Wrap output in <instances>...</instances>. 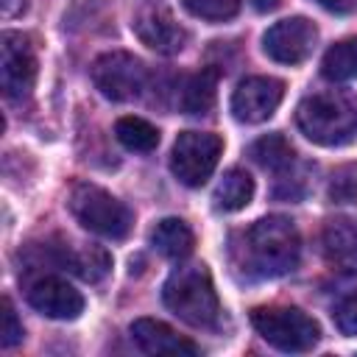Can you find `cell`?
<instances>
[{
  "instance_id": "obj_1",
  "label": "cell",
  "mask_w": 357,
  "mask_h": 357,
  "mask_svg": "<svg viewBox=\"0 0 357 357\" xmlns=\"http://www.w3.org/2000/svg\"><path fill=\"white\" fill-rule=\"evenodd\" d=\"M237 265L248 276H282L298 265L301 257V237L293 220L282 215H268L251 223L240 234V245L234 248Z\"/></svg>"
},
{
  "instance_id": "obj_2",
  "label": "cell",
  "mask_w": 357,
  "mask_h": 357,
  "mask_svg": "<svg viewBox=\"0 0 357 357\" xmlns=\"http://www.w3.org/2000/svg\"><path fill=\"white\" fill-rule=\"evenodd\" d=\"M296 123L301 134L315 145H346L357 137V100L335 89L307 95L296 109Z\"/></svg>"
},
{
  "instance_id": "obj_3",
  "label": "cell",
  "mask_w": 357,
  "mask_h": 357,
  "mask_svg": "<svg viewBox=\"0 0 357 357\" xmlns=\"http://www.w3.org/2000/svg\"><path fill=\"white\" fill-rule=\"evenodd\" d=\"M162 298L165 307L190 326L209 329L220 318V301L206 265H184L173 271L162 287Z\"/></svg>"
},
{
  "instance_id": "obj_4",
  "label": "cell",
  "mask_w": 357,
  "mask_h": 357,
  "mask_svg": "<svg viewBox=\"0 0 357 357\" xmlns=\"http://www.w3.org/2000/svg\"><path fill=\"white\" fill-rule=\"evenodd\" d=\"M67 206L84 229H89L100 237H109V240H123L134 223L131 209L98 184H86V181L75 184Z\"/></svg>"
},
{
  "instance_id": "obj_5",
  "label": "cell",
  "mask_w": 357,
  "mask_h": 357,
  "mask_svg": "<svg viewBox=\"0 0 357 357\" xmlns=\"http://www.w3.org/2000/svg\"><path fill=\"white\" fill-rule=\"evenodd\" d=\"M251 324L265 343L290 354L310 351L321 337L318 324L298 307H257Z\"/></svg>"
},
{
  "instance_id": "obj_6",
  "label": "cell",
  "mask_w": 357,
  "mask_h": 357,
  "mask_svg": "<svg viewBox=\"0 0 357 357\" xmlns=\"http://www.w3.org/2000/svg\"><path fill=\"white\" fill-rule=\"evenodd\" d=\"M223 139L209 131H181L170 151V170L187 187H201L218 167Z\"/></svg>"
},
{
  "instance_id": "obj_7",
  "label": "cell",
  "mask_w": 357,
  "mask_h": 357,
  "mask_svg": "<svg viewBox=\"0 0 357 357\" xmlns=\"http://www.w3.org/2000/svg\"><path fill=\"white\" fill-rule=\"evenodd\" d=\"M92 81L109 100H134L145 86V67L134 53L112 50L95 59L92 64Z\"/></svg>"
},
{
  "instance_id": "obj_8",
  "label": "cell",
  "mask_w": 357,
  "mask_h": 357,
  "mask_svg": "<svg viewBox=\"0 0 357 357\" xmlns=\"http://www.w3.org/2000/svg\"><path fill=\"white\" fill-rule=\"evenodd\" d=\"M0 75L8 100H25L36 81V53L25 33L6 31L0 36Z\"/></svg>"
},
{
  "instance_id": "obj_9",
  "label": "cell",
  "mask_w": 357,
  "mask_h": 357,
  "mask_svg": "<svg viewBox=\"0 0 357 357\" xmlns=\"http://www.w3.org/2000/svg\"><path fill=\"white\" fill-rule=\"evenodd\" d=\"M315 39H318V28L307 17H287L273 22L262 33V50L268 53V59L293 67L312 53Z\"/></svg>"
},
{
  "instance_id": "obj_10",
  "label": "cell",
  "mask_w": 357,
  "mask_h": 357,
  "mask_svg": "<svg viewBox=\"0 0 357 357\" xmlns=\"http://www.w3.org/2000/svg\"><path fill=\"white\" fill-rule=\"evenodd\" d=\"M284 98V84L271 75H251L237 84L231 95V114L240 123H262L268 120Z\"/></svg>"
},
{
  "instance_id": "obj_11",
  "label": "cell",
  "mask_w": 357,
  "mask_h": 357,
  "mask_svg": "<svg viewBox=\"0 0 357 357\" xmlns=\"http://www.w3.org/2000/svg\"><path fill=\"white\" fill-rule=\"evenodd\" d=\"M28 304L53 321H73L84 312V296L59 276H39L28 284Z\"/></svg>"
},
{
  "instance_id": "obj_12",
  "label": "cell",
  "mask_w": 357,
  "mask_h": 357,
  "mask_svg": "<svg viewBox=\"0 0 357 357\" xmlns=\"http://www.w3.org/2000/svg\"><path fill=\"white\" fill-rule=\"evenodd\" d=\"M131 28L145 47H151L162 56H173L178 50H184L187 39H190V33L162 8H148V11L137 14Z\"/></svg>"
},
{
  "instance_id": "obj_13",
  "label": "cell",
  "mask_w": 357,
  "mask_h": 357,
  "mask_svg": "<svg viewBox=\"0 0 357 357\" xmlns=\"http://www.w3.org/2000/svg\"><path fill=\"white\" fill-rule=\"evenodd\" d=\"M131 340L139 346L145 354H173V357H195L198 346L181 335H176L167 324L156 318H137L131 326Z\"/></svg>"
},
{
  "instance_id": "obj_14",
  "label": "cell",
  "mask_w": 357,
  "mask_h": 357,
  "mask_svg": "<svg viewBox=\"0 0 357 357\" xmlns=\"http://www.w3.org/2000/svg\"><path fill=\"white\" fill-rule=\"evenodd\" d=\"M321 248H324L326 262L335 271L357 273V226L354 223L343 218L326 220L321 231Z\"/></svg>"
},
{
  "instance_id": "obj_15",
  "label": "cell",
  "mask_w": 357,
  "mask_h": 357,
  "mask_svg": "<svg viewBox=\"0 0 357 357\" xmlns=\"http://www.w3.org/2000/svg\"><path fill=\"white\" fill-rule=\"evenodd\" d=\"M151 245L167 259H187L195 248V237L184 220L165 218L151 229Z\"/></svg>"
},
{
  "instance_id": "obj_16",
  "label": "cell",
  "mask_w": 357,
  "mask_h": 357,
  "mask_svg": "<svg viewBox=\"0 0 357 357\" xmlns=\"http://www.w3.org/2000/svg\"><path fill=\"white\" fill-rule=\"evenodd\" d=\"M254 198V178L243 167H231L223 173V178L215 187V209L220 212H237L248 206Z\"/></svg>"
},
{
  "instance_id": "obj_17",
  "label": "cell",
  "mask_w": 357,
  "mask_h": 357,
  "mask_svg": "<svg viewBox=\"0 0 357 357\" xmlns=\"http://www.w3.org/2000/svg\"><path fill=\"white\" fill-rule=\"evenodd\" d=\"M248 156H251L259 167H265V170H276V173L287 170V167L293 165V159H296L293 145L287 142L284 134H265V137L254 139L251 148H248Z\"/></svg>"
},
{
  "instance_id": "obj_18",
  "label": "cell",
  "mask_w": 357,
  "mask_h": 357,
  "mask_svg": "<svg viewBox=\"0 0 357 357\" xmlns=\"http://www.w3.org/2000/svg\"><path fill=\"white\" fill-rule=\"evenodd\" d=\"M215 89H218V70H201L187 78L181 89V109L187 114H206L215 103Z\"/></svg>"
},
{
  "instance_id": "obj_19",
  "label": "cell",
  "mask_w": 357,
  "mask_h": 357,
  "mask_svg": "<svg viewBox=\"0 0 357 357\" xmlns=\"http://www.w3.org/2000/svg\"><path fill=\"white\" fill-rule=\"evenodd\" d=\"M114 134H117L120 145L128 148V151H134V153H148V151H153V148L159 145V131H156V126H151L148 120L134 117V114L120 117V120L114 123Z\"/></svg>"
},
{
  "instance_id": "obj_20",
  "label": "cell",
  "mask_w": 357,
  "mask_h": 357,
  "mask_svg": "<svg viewBox=\"0 0 357 357\" xmlns=\"http://www.w3.org/2000/svg\"><path fill=\"white\" fill-rule=\"evenodd\" d=\"M321 73L329 81H351V78H357V36L332 45L324 53Z\"/></svg>"
},
{
  "instance_id": "obj_21",
  "label": "cell",
  "mask_w": 357,
  "mask_h": 357,
  "mask_svg": "<svg viewBox=\"0 0 357 357\" xmlns=\"http://www.w3.org/2000/svg\"><path fill=\"white\" fill-rule=\"evenodd\" d=\"M70 268L86 282H100L109 273L112 259L100 245H86L81 251H70Z\"/></svg>"
},
{
  "instance_id": "obj_22",
  "label": "cell",
  "mask_w": 357,
  "mask_h": 357,
  "mask_svg": "<svg viewBox=\"0 0 357 357\" xmlns=\"http://www.w3.org/2000/svg\"><path fill=\"white\" fill-rule=\"evenodd\" d=\"M181 3L192 17H201L206 22H223L240 11V0H181Z\"/></svg>"
},
{
  "instance_id": "obj_23",
  "label": "cell",
  "mask_w": 357,
  "mask_h": 357,
  "mask_svg": "<svg viewBox=\"0 0 357 357\" xmlns=\"http://www.w3.org/2000/svg\"><path fill=\"white\" fill-rule=\"evenodd\" d=\"M329 198L335 204H354L357 201V167H340L329 178Z\"/></svg>"
},
{
  "instance_id": "obj_24",
  "label": "cell",
  "mask_w": 357,
  "mask_h": 357,
  "mask_svg": "<svg viewBox=\"0 0 357 357\" xmlns=\"http://www.w3.org/2000/svg\"><path fill=\"white\" fill-rule=\"evenodd\" d=\"M0 310H3L0 312V346L3 349H14L22 340V324H20V318H17V312H14L8 298H3Z\"/></svg>"
},
{
  "instance_id": "obj_25",
  "label": "cell",
  "mask_w": 357,
  "mask_h": 357,
  "mask_svg": "<svg viewBox=\"0 0 357 357\" xmlns=\"http://www.w3.org/2000/svg\"><path fill=\"white\" fill-rule=\"evenodd\" d=\"M335 326L343 335H357V290L349 293L337 307H335Z\"/></svg>"
},
{
  "instance_id": "obj_26",
  "label": "cell",
  "mask_w": 357,
  "mask_h": 357,
  "mask_svg": "<svg viewBox=\"0 0 357 357\" xmlns=\"http://www.w3.org/2000/svg\"><path fill=\"white\" fill-rule=\"evenodd\" d=\"M318 6H324L326 11H335V14H349L354 8V0H315Z\"/></svg>"
},
{
  "instance_id": "obj_27",
  "label": "cell",
  "mask_w": 357,
  "mask_h": 357,
  "mask_svg": "<svg viewBox=\"0 0 357 357\" xmlns=\"http://www.w3.org/2000/svg\"><path fill=\"white\" fill-rule=\"evenodd\" d=\"M25 6H28V0H0L3 17H17V14L25 11Z\"/></svg>"
},
{
  "instance_id": "obj_28",
  "label": "cell",
  "mask_w": 357,
  "mask_h": 357,
  "mask_svg": "<svg viewBox=\"0 0 357 357\" xmlns=\"http://www.w3.org/2000/svg\"><path fill=\"white\" fill-rule=\"evenodd\" d=\"M251 3H254V8L262 11V14H268V11H273V8L279 6V0H251Z\"/></svg>"
}]
</instances>
